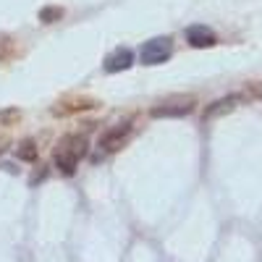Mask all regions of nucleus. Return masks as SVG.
<instances>
[{
  "label": "nucleus",
  "mask_w": 262,
  "mask_h": 262,
  "mask_svg": "<svg viewBox=\"0 0 262 262\" xmlns=\"http://www.w3.org/2000/svg\"><path fill=\"white\" fill-rule=\"evenodd\" d=\"M84 155H86V137H84V134H66V137L55 144L53 163H55V168H58L60 173L71 176Z\"/></svg>",
  "instance_id": "obj_1"
},
{
  "label": "nucleus",
  "mask_w": 262,
  "mask_h": 262,
  "mask_svg": "<svg viewBox=\"0 0 262 262\" xmlns=\"http://www.w3.org/2000/svg\"><path fill=\"white\" fill-rule=\"evenodd\" d=\"M170 55H173V39L170 37H155V39L144 42L142 50H139V58H142L144 66H160Z\"/></svg>",
  "instance_id": "obj_2"
},
{
  "label": "nucleus",
  "mask_w": 262,
  "mask_h": 262,
  "mask_svg": "<svg viewBox=\"0 0 262 262\" xmlns=\"http://www.w3.org/2000/svg\"><path fill=\"white\" fill-rule=\"evenodd\" d=\"M194 97H170L165 102H158L155 107L149 111L152 118H184L189 113H194Z\"/></svg>",
  "instance_id": "obj_3"
},
{
  "label": "nucleus",
  "mask_w": 262,
  "mask_h": 262,
  "mask_svg": "<svg viewBox=\"0 0 262 262\" xmlns=\"http://www.w3.org/2000/svg\"><path fill=\"white\" fill-rule=\"evenodd\" d=\"M128 139H131V123H121V126H113L111 131H105L97 142V147L102 152H118Z\"/></svg>",
  "instance_id": "obj_4"
},
{
  "label": "nucleus",
  "mask_w": 262,
  "mask_h": 262,
  "mask_svg": "<svg viewBox=\"0 0 262 262\" xmlns=\"http://www.w3.org/2000/svg\"><path fill=\"white\" fill-rule=\"evenodd\" d=\"M131 66H134V53H131L128 48H118V50H113L111 55L105 58V71H107V74L128 71Z\"/></svg>",
  "instance_id": "obj_5"
},
{
  "label": "nucleus",
  "mask_w": 262,
  "mask_h": 262,
  "mask_svg": "<svg viewBox=\"0 0 262 262\" xmlns=\"http://www.w3.org/2000/svg\"><path fill=\"white\" fill-rule=\"evenodd\" d=\"M186 42H189L191 48H215L217 45V37H215L212 29L196 24V27H189L186 29Z\"/></svg>",
  "instance_id": "obj_6"
},
{
  "label": "nucleus",
  "mask_w": 262,
  "mask_h": 262,
  "mask_svg": "<svg viewBox=\"0 0 262 262\" xmlns=\"http://www.w3.org/2000/svg\"><path fill=\"white\" fill-rule=\"evenodd\" d=\"M238 102H242V97H238V95H228V97H221V100H215V102H210V105L205 107L202 118H205V121L221 118V116L231 113V111H233V107H236Z\"/></svg>",
  "instance_id": "obj_7"
},
{
  "label": "nucleus",
  "mask_w": 262,
  "mask_h": 262,
  "mask_svg": "<svg viewBox=\"0 0 262 262\" xmlns=\"http://www.w3.org/2000/svg\"><path fill=\"white\" fill-rule=\"evenodd\" d=\"M100 102L97 100H90V97H79V100H71V102H58L53 107V116H71V113H79V111H90V107H97Z\"/></svg>",
  "instance_id": "obj_8"
},
{
  "label": "nucleus",
  "mask_w": 262,
  "mask_h": 262,
  "mask_svg": "<svg viewBox=\"0 0 262 262\" xmlns=\"http://www.w3.org/2000/svg\"><path fill=\"white\" fill-rule=\"evenodd\" d=\"M16 158L24 160V163H34L37 160V142L34 139H24L16 147Z\"/></svg>",
  "instance_id": "obj_9"
},
{
  "label": "nucleus",
  "mask_w": 262,
  "mask_h": 262,
  "mask_svg": "<svg viewBox=\"0 0 262 262\" xmlns=\"http://www.w3.org/2000/svg\"><path fill=\"white\" fill-rule=\"evenodd\" d=\"M16 58V39L8 34H0V63H8Z\"/></svg>",
  "instance_id": "obj_10"
},
{
  "label": "nucleus",
  "mask_w": 262,
  "mask_h": 262,
  "mask_svg": "<svg viewBox=\"0 0 262 262\" xmlns=\"http://www.w3.org/2000/svg\"><path fill=\"white\" fill-rule=\"evenodd\" d=\"M242 100H262V81H249L242 92H238Z\"/></svg>",
  "instance_id": "obj_11"
},
{
  "label": "nucleus",
  "mask_w": 262,
  "mask_h": 262,
  "mask_svg": "<svg viewBox=\"0 0 262 262\" xmlns=\"http://www.w3.org/2000/svg\"><path fill=\"white\" fill-rule=\"evenodd\" d=\"M60 16H63V8H58V6H48V8L39 11V21H42V24H55Z\"/></svg>",
  "instance_id": "obj_12"
},
{
  "label": "nucleus",
  "mask_w": 262,
  "mask_h": 262,
  "mask_svg": "<svg viewBox=\"0 0 262 262\" xmlns=\"http://www.w3.org/2000/svg\"><path fill=\"white\" fill-rule=\"evenodd\" d=\"M21 121V111H16V107H8V111L0 113V123L8 126V123H18Z\"/></svg>",
  "instance_id": "obj_13"
}]
</instances>
